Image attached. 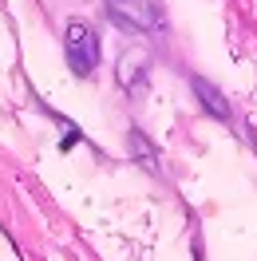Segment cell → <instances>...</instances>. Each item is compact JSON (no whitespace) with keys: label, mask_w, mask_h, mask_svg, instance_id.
<instances>
[{"label":"cell","mask_w":257,"mask_h":261,"mask_svg":"<svg viewBox=\"0 0 257 261\" xmlns=\"http://www.w3.org/2000/svg\"><path fill=\"white\" fill-rule=\"evenodd\" d=\"M67 64H71L75 75H91L95 64H99V40L83 20L67 24Z\"/></svg>","instance_id":"1"},{"label":"cell","mask_w":257,"mask_h":261,"mask_svg":"<svg viewBox=\"0 0 257 261\" xmlns=\"http://www.w3.org/2000/svg\"><path fill=\"white\" fill-rule=\"evenodd\" d=\"M111 12L119 24H135V28H155V8L146 0H111Z\"/></svg>","instance_id":"2"},{"label":"cell","mask_w":257,"mask_h":261,"mask_svg":"<svg viewBox=\"0 0 257 261\" xmlns=\"http://www.w3.org/2000/svg\"><path fill=\"white\" fill-rule=\"evenodd\" d=\"M194 87H198V95L206 99V107L218 115V119H229V107H225V99H222V95H214V87H210L206 80H194Z\"/></svg>","instance_id":"3"}]
</instances>
